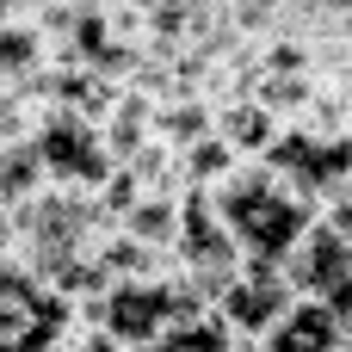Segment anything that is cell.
I'll use <instances>...</instances> for the list:
<instances>
[{"label":"cell","instance_id":"6da1fadb","mask_svg":"<svg viewBox=\"0 0 352 352\" xmlns=\"http://www.w3.org/2000/svg\"><path fill=\"white\" fill-rule=\"evenodd\" d=\"M210 198H217V210H223V223H229V235L241 241V254L248 260H285L303 235H309V223L322 217V204L309 198V192H297L272 161H241L235 173H223L217 186H210Z\"/></svg>","mask_w":352,"mask_h":352},{"label":"cell","instance_id":"7a4b0ae2","mask_svg":"<svg viewBox=\"0 0 352 352\" xmlns=\"http://www.w3.org/2000/svg\"><path fill=\"white\" fill-rule=\"evenodd\" d=\"M80 316L105 322L118 334V346L136 352L161 334H173V328H186V322H198V316H210V303L192 291L186 272H155V278H111L105 297L87 303Z\"/></svg>","mask_w":352,"mask_h":352},{"label":"cell","instance_id":"3957f363","mask_svg":"<svg viewBox=\"0 0 352 352\" xmlns=\"http://www.w3.org/2000/svg\"><path fill=\"white\" fill-rule=\"evenodd\" d=\"M31 148H37L50 186H74V192H105V179L124 167L111 155L105 118H93L80 105H43V118L31 124Z\"/></svg>","mask_w":352,"mask_h":352},{"label":"cell","instance_id":"277c9868","mask_svg":"<svg viewBox=\"0 0 352 352\" xmlns=\"http://www.w3.org/2000/svg\"><path fill=\"white\" fill-rule=\"evenodd\" d=\"M74 303L31 272L19 254H0V352H56L74 328Z\"/></svg>","mask_w":352,"mask_h":352},{"label":"cell","instance_id":"5b68a950","mask_svg":"<svg viewBox=\"0 0 352 352\" xmlns=\"http://www.w3.org/2000/svg\"><path fill=\"white\" fill-rule=\"evenodd\" d=\"M291 303H297V285H291L285 260H241V272L217 291L210 309L229 322V334H235L241 346H254V340H266V328H272Z\"/></svg>","mask_w":352,"mask_h":352},{"label":"cell","instance_id":"8992f818","mask_svg":"<svg viewBox=\"0 0 352 352\" xmlns=\"http://www.w3.org/2000/svg\"><path fill=\"white\" fill-rule=\"evenodd\" d=\"M285 272H291L297 297H334V291L352 278V248H346V235H340L328 217H316V223H309V235L285 254Z\"/></svg>","mask_w":352,"mask_h":352},{"label":"cell","instance_id":"52a82bcc","mask_svg":"<svg viewBox=\"0 0 352 352\" xmlns=\"http://www.w3.org/2000/svg\"><path fill=\"white\" fill-rule=\"evenodd\" d=\"M260 352H340L346 346V322L328 297H297L272 328L266 340H254Z\"/></svg>","mask_w":352,"mask_h":352},{"label":"cell","instance_id":"ba28073f","mask_svg":"<svg viewBox=\"0 0 352 352\" xmlns=\"http://www.w3.org/2000/svg\"><path fill=\"white\" fill-rule=\"evenodd\" d=\"M217 130H223V136H229V142H235V148L254 161V155H266V148L278 142L285 118H278V111H272V105H266L254 87H241L235 99H223V105H217Z\"/></svg>","mask_w":352,"mask_h":352},{"label":"cell","instance_id":"9c48e42d","mask_svg":"<svg viewBox=\"0 0 352 352\" xmlns=\"http://www.w3.org/2000/svg\"><path fill=\"white\" fill-rule=\"evenodd\" d=\"M217 130V105L204 93H186V99H161L155 105V136H167L173 148H192L198 136Z\"/></svg>","mask_w":352,"mask_h":352},{"label":"cell","instance_id":"30bf717a","mask_svg":"<svg viewBox=\"0 0 352 352\" xmlns=\"http://www.w3.org/2000/svg\"><path fill=\"white\" fill-rule=\"evenodd\" d=\"M136 352H241V340L210 309V316H198V322H186V328H173V334H161V340H148V346H136Z\"/></svg>","mask_w":352,"mask_h":352},{"label":"cell","instance_id":"8fae6325","mask_svg":"<svg viewBox=\"0 0 352 352\" xmlns=\"http://www.w3.org/2000/svg\"><path fill=\"white\" fill-rule=\"evenodd\" d=\"M322 217H328V223L346 235V248H352V186L340 192V198H328V210H322Z\"/></svg>","mask_w":352,"mask_h":352},{"label":"cell","instance_id":"7c38bea8","mask_svg":"<svg viewBox=\"0 0 352 352\" xmlns=\"http://www.w3.org/2000/svg\"><path fill=\"white\" fill-rule=\"evenodd\" d=\"M241 352H260V346H241Z\"/></svg>","mask_w":352,"mask_h":352},{"label":"cell","instance_id":"4fadbf2b","mask_svg":"<svg viewBox=\"0 0 352 352\" xmlns=\"http://www.w3.org/2000/svg\"><path fill=\"white\" fill-rule=\"evenodd\" d=\"M340 352H352V340H346V346H340Z\"/></svg>","mask_w":352,"mask_h":352},{"label":"cell","instance_id":"5bb4252c","mask_svg":"<svg viewBox=\"0 0 352 352\" xmlns=\"http://www.w3.org/2000/svg\"><path fill=\"white\" fill-rule=\"evenodd\" d=\"M0 210H6V204H0Z\"/></svg>","mask_w":352,"mask_h":352}]
</instances>
